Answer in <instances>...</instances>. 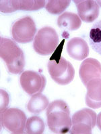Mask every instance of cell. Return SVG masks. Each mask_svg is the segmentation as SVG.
I'll list each match as a JSON object with an SVG mask.
<instances>
[{
	"instance_id": "1",
	"label": "cell",
	"mask_w": 101,
	"mask_h": 134,
	"mask_svg": "<svg viewBox=\"0 0 101 134\" xmlns=\"http://www.w3.org/2000/svg\"><path fill=\"white\" fill-rule=\"evenodd\" d=\"M47 120L49 129L55 133H66L72 128L70 108L64 100H57L49 104Z\"/></svg>"
},
{
	"instance_id": "2",
	"label": "cell",
	"mask_w": 101,
	"mask_h": 134,
	"mask_svg": "<svg viewBox=\"0 0 101 134\" xmlns=\"http://www.w3.org/2000/svg\"><path fill=\"white\" fill-rule=\"evenodd\" d=\"M64 40L61 43L48 63V71L53 80L57 84L65 85L70 83L75 75V70L70 62L61 56Z\"/></svg>"
},
{
	"instance_id": "3",
	"label": "cell",
	"mask_w": 101,
	"mask_h": 134,
	"mask_svg": "<svg viewBox=\"0 0 101 134\" xmlns=\"http://www.w3.org/2000/svg\"><path fill=\"white\" fill-rule=\"evenodd\" d=\"M0 56L6 64L9 72L20 74L24 69L25 58L23 51L13 40L1 37Z\"/></svg>"
},
{
	"instance_id": "4",
	"label": "cell",
	"mask_w": 101,
	"mask_h": 134,
	"mask_svg": "<svg viewBox=\"0 0 101 134\" xmlns=\"http://www.w3.org/2000/svg\"><path fill=\"white\" fill-rule=\"evenodd\" d=\"M59 42V36L55 30L50 26H45L36 33L33 42V48L40 55L48 56L55 51Z\"/></svg>"
},
{
	"instance_id": "5",
	"label": "cell",
	"mask_w": 101,
	"mask_h": 134,
	"mask_svg": "<svg viewBox=\"0 0 101 134\" xmlns=\"http://www.w3.org/2000/svg\"><path fill=\"white\" fill-rule=\"evenodd\" d=\"M96 113L89 108H83L72 116V126L70 133L72 134H90L96 123Z\"/></svg>"
},
{
	"instance_id": "6",
	"label": "cell",
	"mask_w": 101,
	"mask_h": 134,
	"mask_svg": "<svg viewBox=\"0 0 101 134\" xmlns=\"http://www.w3.org/2000/svg\"><path fill=\"white\" fill-rule=\"evenodd\" d=\"M26 116L20 109L8 108L1 112V123L13 133H23L26 129Z\"/></svg>"
},
{
	"instance_id": "7",
	"label": "cell",
	"mask_w": 101,
	"mask_h": 134,
	"mask_svg": "<svg viewBox=\"0 0 101 134\" xmlns=\"http://www.w3.org/2000/svg\"><path fill=\"white\" fill-rule=\"evenodd\" d=\"M11 35L15 41L21 43L31 42L36 33L34 20L31 17L25 16L16 20L11 26Z\"/></svg>"
},
{
	"instance_id": "8",
	"label": "cell",
	"mask_w": 101,
	"mask_h": 134,
	"mask_svg": "<svg viewBox=\"0 0 101 134\" xmlns=\"http://www.w3.org/2000/svg\"><path fill=\"white\" fill-rule=\"evenodd\" d=\"M20 83L26 93L33 96L43 92L46 86V79L42 74L33 70H26L22 72Z\"/></svg>"
},
{
	"instance_id": "9",
	"label": "cell",
	"mask_w": 101,
	"mask_h": 134,
	"mask_svg": "<svg viewBox=\"0 0 101 134\" xmlns=\"http://www.w3.org/2000/svg\"><path fill=\"white\" fill-rule=\"evenodd\" d=\"M1 12L3 13H11L16 10L33 11L44 8V0H11L1 1Z\"/></svg>"
},
{
	"instance_id": "10",
	"label": "cell",
	"mask_w": 101,
	"mask_h": 134,
	"mask_svg": "<svg viewBox=\"0 0 101 134\" xmlns=\"http://www.w3.org/2000/svg\"><path fill=\"white\" fill-rule=\"evenodd\" d=\"M79 75L81 82L86 87L90 81L100 77L101 64L96 59H85L80 64Z\"/></svg>"
},
{
	"instance_id": "11",
	"label": "cell",
	"mask_w": 101,
	"mask_h": 134,
	"mask_svg": "<svg viewBox=\"0 0 101 134\" xmlns=\"http://www.w3.org/2000/svg\"><path fill=\"white\" fill-rule=\"evenodd\" d=\"M80 19L86 23H92L98 17L100 8L99 5L94 0H75Z\"/></svg>"
},
{
	"instance_id": "12",
	"label": "cell",
	"mask_w": 101,
	"mask_h": 134,
	"mask_svg": "<svg viewBox=\"0 0 101 134\" xmlns=\"http://www.w3.org/2000/svg\"><path fill=\"white\" fill-rule=\"evenodd\" d=\"M66 49L69 56L80 61L86 59L90 52L86 41L80 37H74L69 40Z\"/></svg>"
},
{
	"instance_id": "13",
	"label": "cell",
	"mask_w": 101,
	"mask_h": 134,
	"mask_svg": "<svg viewBox=\"0 0 101 134\" xmlns=\"http://www.w3.org/2000/svg\"><path fill=\"white\" fill-rule=\"evenodd\" d=\"M86 104L94 109L101 108V79H94L86 85Z\"/></svg>"
},
{
	"instance_id": "14",
	"label": "cell",
	"mask_w": 101,
	"mask_h": 134,
	"mask_svg": "<svg viewBox=\"0 0 101 134\" xmlns=\"http://www.w3.org/2000/svg\"><path fill=\"white\" fill-rule=\"evenodd\" d=\"M57 25L61 29L73 31L80 29L81 21L76 14L64 12L57 19Z\"/></svg>"
},
{
	"instance_id": "15",
	"label": "cell",
	"mask_w": 101,
	"mask_h": 134,
	"mask_svg": "<svg viewBox=\"0 0 101 134\" xmlns=\"http://www.w3.org/2000/svg\"><path fill=\"white\" fill-rule=\"evenodd\" d=\"M49 104L48 98L42 93L33 96L27 105L28 110L33 114H39L47 108Z\"/></svg>"
},
{
	"instance_id": "16",
	"label": "cell",
	"mask_w": 101,
	"mask_h": 134,
	"mask_svg": "<svg viewBox=\"0 0 101 134\" xmlns=\"http://www.w3.org/2000/svg\"><path fill=\"white\" fill-rule=\"evenodd\" d=\"M89 43L93 50L101 55V20L95 23L92 26L89 35Z\"/></svg>"
},
{
	"instance_id": "17",
	"label": "cell",
	"mask_w": 101,
	"mask_h": 134,
	"mask_svg": "<svg viewBox=\"0 0 101 134\" xmlns=\"http://www.w3.org/2000/svg\"><path fill=\"white\" fill-rule=\"evenodd\" d=\"M45 123L42 119L37 116H31L27 120L26 131L30 134H41L45 131Z\"/></svg>"
},
{
	"instance_id": "18",
	"label": "cell",
	"mask_w": 101,
	"mask_h": 134,
	"mask_svg": "<svg viewBox=\"0 0 101 134\" xmlns=\"http://www.w3.org/2000/svg\"><path fill=\"white\" fill-rule=\"evenodd\" d=\"M70 3V0H50L46 5V10L52 14H59L66 10Z\"/></svg>"
},
{
	"instance_id": "19",
	"label": "cell",
	"mask_w": 101,
	"mask_h": 134,
	"mask_svg": "<svg viewBox=\"0 0 101 134\" xmlns=\"http://www.w3.org/2000/svg\"><path fill=\"white\" fill-rule=\"evenodd\" d=\"M96 125L98 129L101 131V112L99 113L96 117Z\"/></svg>"
},
{
	"instance_id": "20",
	"label": "cell",
	"mask_w": 101,
	"mask_h": 134,
	"mask_svg": "<svg viewBox=\"0 0 101 134\" xmlns=\"http://www.w3.org/2000/svg\"><path fill=\"white\" fill-rule=\"evenodd\" d=\"M97 3H98V5H99L100 6H101V1L100 0H98V1H96Z\"/></svg>"
}]
</instances>
